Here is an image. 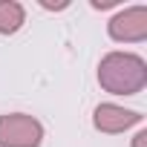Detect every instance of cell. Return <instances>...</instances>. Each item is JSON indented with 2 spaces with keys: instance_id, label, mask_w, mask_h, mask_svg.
<instances>
[{
  "instance_id": "cell-4",
  "label": "cell",
  "mask_w": 147,
  "mask_h": 147,
  "mask_svg": "<svg viewBox=\"0 0 147 147\" xmlns=\"http://www.w3.org/2000/svg\"><path fill=\"white\" fill-rule=\"evenodd\" d=\"M141 118H144L141 113L127 110V107L113 104V101L98 104V107L92 110V127H95L98 133H107V136H118V133H124V130L141 124Z\"/></svg>"
},
{
  "instance_id": "cell-6",
  "label": "cell",
  "mask_w": 147,
  "mask_h": 147,
  "mask_svg": "<svg viewBox=\"0 0 147 147\" xmlns=\"http://www.w3.org/2000/svg\"><path fill=\"white\" fill-rule=\"evenodd\" d=\"M133 147H147V130H138L133 136Z\"/></svg>"
},
{
  "instance_id": "cell-5",
  "label": "cell",
  "mask_w": 147,
  "mask_h": 147,
  "mask_svg": "<svg viewBox=\"0 0 147 147\" xmlns=\"http://www.w3.org/2000/svg\"><path fill=\"white\" fill-rule=\"evenodd\" d=\"M26 23V9L18 0H0V35H15Z\"/></svg>"
},
{
  "instance_id": "cell-3",
  "label": "cell",
  "mask_w": 147,
  "mask_h": 147,
  "mask_svg": "<svg viewBox=\"0 0 147 147\" xmlns=\"http://www.w3.org/2000/svg\"><path fill=\"white\" fill-rule=\"evenodd\" d=\"M107 35L115 43H141V40H147V6L118 9L107 23Z\"/></svg>"
},
{
  "instance_id": "cell-2",
  "label": "cell",
  "mask_w": 147,
  "mask_h": 147,
  "mask_svg": "<svg viewBox=\"0 0 147 147\" xmlns=\"http://www.w3.org/2000/svg\"><path fill=\"white\" fill-rule=\"evenodd\" d=\"M43 124L29 113L0 115V147H40Z\"/></svg>"
},
{
  "instance_id": "cell-1",
  "label": "cell",
  "mask_w": 147,
  "mask_h": 147,
  "mask_svg": "<svg viewBox=\"0 0 147 147\" xmlns=\"http://www.w3.org/2000/svg\"><path fill=\"white\" fill-rule=\"evenodd\" d=\"M98 84L110 95H136L147 87V61L136 52H107L98 61Z\"/></svg>"
}]
</instances>
